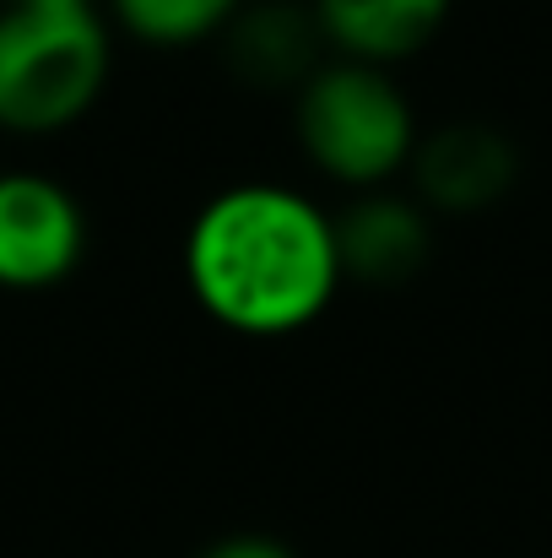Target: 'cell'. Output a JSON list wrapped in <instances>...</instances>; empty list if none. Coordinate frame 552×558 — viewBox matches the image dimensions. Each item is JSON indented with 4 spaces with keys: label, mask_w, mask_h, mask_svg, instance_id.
<instances>
[{
    "label": "cell",
    "mask_w": 552,
    "mask_h": 558,
    "mask_svg": "<svg viewBox=\"0 0 552 558\" xmlns=\"http://www.w3.org/2000/svg\"><path fill=\"white\" fill-rule=\"evenodd\" d=\"M0 5H71V0H0Z\"/></svg>",
    "instance_id": "obj_11"
},
{
    "label": "cell",
    "mask_w": 552,
    "mask_h": 558,
    "mask_svg": "<svg viewBox=\"0 0 552 558\" xmlns=\"http://www.w3.org/2000/svg\"><path fill=\"white\" fill-rule=\"evenodd\" d=\"M184 282L217 326L260 342L293 337L315 326L347 282L336 222L287 185H233L195 211Z\"/></svg>",
    "instance_id": "obj_1"
},
{
    "label": "cell",
    "mask_w": 552,
    "mask_h": 558,
    "mask_svg": "<svg viewBox=\"0 0 552 558\" xmlns=\"http://www.w3.org/2000/svg\"><path fill=\"white\" fill-rule=\"evenodd\" d=\"M326 44H336L342 60L364 65H395L417 54L439 22L450 16V0H309Z\"/></svg>",
    "instance_id": "obj_7"
},
{
    "label": "cell",
    "mask_w": 552,
    "mask_h": 558,
    "mask_svg": "<svg viewBox=\"0 0 552 558\" xmlns=\"http://www.w3.org/2000/svg\"><path fill=\"white\" fill-rule=\"evenodd\" d=\"M412 174L439 211H482L515 185V147L493 125H444L417 142Z\"/></svg>",
    "instance_id": "obj_5"
},
{
    "label": "cell",
    "mask_w": 552,
    "mask_h": 558,
    "mask_svg": "<svg viewBox=\"0 0 552 558\" xmlns=\"http://www.w3.org/2000/svg\"><path fill=\"white\" fill-rule=\"evenodd\" d=\"M87 255L82 201L49 174H0V288L38 293Z\"/></svg>",
    "instance_id": "obj_4"
},
{
    "label": "cell",
    "mask_w": 552,
    "mask_h": 558,
    "mask_svg": "<svg viewBox=\"0 0 552 558\" xmlns=\"http://www.w3.org/2000/svg\"><path fill=\"white\" fill-rule=\"evenodd\" d=\"M109 82V27L87 0L0 5V131L76 125Z\"/></svg>",
    "instance_id": "obj_2"
},
{
    "label": "cell",
    "mask_w": 552,
    "mask_h": 558,
    "mask_svg": "<svg viewBox=\"0 0 552 558\" xmlns=\"http://www.w3.org/2000/svg\"><path fill=\"white\" fill-rule=\"evenodd\" d=\"M298 142L309 163L347 190H379L412 169L417 120L384 65L336 60L298 87Z\"/></svg>",
    "instance_id": "obj_3"
},
{
    "label": "cell",
    "mask_w": 552,
    "mask_h": 558,
    "mask_svg": "<svg viewBox=\"0 0 552 558\" xmlns=\"http://www.w3.org/2000/svg\"><path fill=\"white\" fill-rule=\"evenodd\" d=\"M336 222V250H342V277H358V282H406L422 271L428 260V222L412 201L401 195H379L364 190Z\"/></svg>",
    "instance_id": "obj_6"
},
{
    "label": "cell",
    "mask_w": 552,
    "mask_h": 558,
    "mask_svg": "<svg viewBox=\"0 0 552 558\" xmlns=\"http://www.w3.org/2000/svg\"><path fill=\"white\" fill-rule=\"evenodd\" d=\"M195 558H298L282 537H266V532H233V537H217L206 543Z\"/></svg>",
    "instance_id": "obj_10"
},
{
    "label": "cell",
    "mask_w": 552,
    "mask_h": 558,
    "mask_svg": "<svg viewBox=\"0 0 552 558\" xmlns=\"http://www.w3.org/2000/svg\"><path fill=\"white\" fill-rule=\"evenodd\" d=\"M244 0H114V16L125 22L131 38L158 44V49H184L211 33H222Z\"/></svg>",
    "instance_id": "obj_9"
},
{
    "label": "cell",
    "mask_w": 552,
    "mask_h": 558,
    "mask_svg": "<svg viewBox=\"0 0 552 558\" xmlns=\"http://www.w3.org/2000/svg\"><path fill=\"white\" fill-rule=\"evenodd\" d=\"M233 60L249 82H309L315 49L326 44L315 11H293L287 0H266L255 11H238L233 22Z\"/></svg>",
    "instance_id": "obj_8"
}]
</instances>
